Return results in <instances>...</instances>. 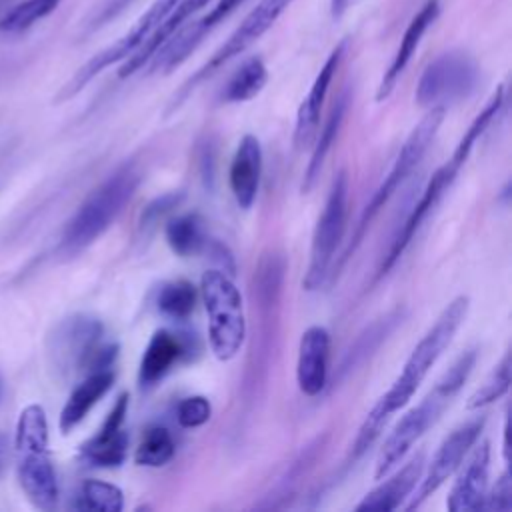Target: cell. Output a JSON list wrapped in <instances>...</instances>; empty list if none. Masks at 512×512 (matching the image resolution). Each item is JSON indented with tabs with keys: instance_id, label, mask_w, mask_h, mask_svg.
<instances>
[{
	"instance_id": "9",
	"label": "cell",
	"mask_w": 512,
	"mask_h": 512,
	"mask_svg": "<svg viewBox=\"0 0 512 512\" xmlns=\"http://www.w3.org/2000/svg\"><path fill=\"white\" fill-rule=\"evenodd\" d=\"M480 82L476 60L462 50L438 54L420 74L416 102L422 108H448L474 94Z\"/></svg>"
},
{
	"instance_id": "18",
	"label": "cell",
	"mask_w": 512,
	"mask_h": 512,
	"mask_svg": "<svg viewBox=\"0 0 512 512\" xmlns=\"http://www.w3.org/2000/svg\"><path fill=\"white\" fill-rule=\"evenodd\" d=\"M330 334L324 326H310L298 342L296 382L304 396H318L328 384Z\"/></svg>"
},
{
	"instance_id": "3",
	"label": "cell",
	"mask_w": 512,
	"mask_h": 512,
	"mask_svg": "<svg viewBox=\"0 0 512 512\" xmlns=\"http://www.w3.org/2000/svg\"><path fill=\"white\" fill-rule=\"evenodd\" d=\"M140 180V172L134 164H122L106 176L66 222L58 250L64 254H76L94 244L122 214L138 190Z\"/></svg>"
},
{
	"instance_id": "23",
	"label": "cell",
	"mask_w": 512,
	"mask_h": 512,
	"mask_svg": "<svg viewBox=\"0 0 512 512\" xmlns=\"http://www.w3.org/2000/svg\"><path fill=\"white\" fill-rule=\"evenodd\" d=\"M186 352L184 340L170 332V330H156L142 354L140 368H138V382L142 388H150L160 382L172 366L182 358Z\"/></svg>"
},
{
	"instance_id": "37",
	"label": "cell",
	"mask_w": 512,
	"mask_h": 512,
	"mask_svg": "<svg viewBox=\"0 0 512 512\" xmlns=\"http://www.w3.org/2000/svg\"><path fill=\"white\" fill-rule=\"evenodd\" d=\"M134 2L136 0H104L102 6L92 14V18L88 22V30H98V28L106 26L110 20L118 18Z\"/></svg>"
},
{
	"instance_id": "15",
	"label": "cell",
	"mask_w": 512,
	"mask_h": 512,
	"mask_svg": "<svg viewBox=\"0 0 512 512\" xmlns=\"http://www.w3.org/2000/svg\"><path fill=\"white\" fill-rule=\"evenodd\" d=\"M126 414H128V394L122 392L114 400L98 432L80 446V458L88 466L116 468L124 464L128 454V432L124 428Z\"/></svg>"
},
{
	"instance_id": "13",
	"label": "cell",
	"mask_w": 512,
	"mask_h": 512,
	"mask_svg": "<svg viewBox=\"0 0 512 512\" xmlns=\"http://www.w3.org/2000/svg\"><path fill=\"white\" fill-rule=\"evenodd\" d=\"M466 164V158L458 156L456 152H452L450 160L444 162L428 180L420 200L412 206L410 214L406 216V220L400 224L396 236L390 242V248L386 250L380 268H378V278H382L384 274H388L394 264L400 260V256L406 252V248L410 246L414 234L418 232V228L422 226V222L428 218V214L434 210V206L440 202V198L448 192V188L452 186V182L456 180L460 168Z\"/></svg>"
},
{
	"instance_id": "11",
	"label": "cell",
	"mask_w": 512,
	"mask_h": 512,
	"mask_svg": "<svg viewBox=\"0 0 512 512\" xmlns=\"http://www.w3.org/2000/svg\"><path fill=\"white\" fill-rule=\"evenodd\" d=\"M294 0H260L256 8L250 10V14L240 22V26L228 36V40L182 84L178 96L174 98L172 108H178L182 100L190 96V92L208 80L212 74H216L224 64L240 56L244 50H248L256 40H260L272 26L274 22L284 14V10L292 4Z\"/></svg>"
},
{
	"instance_id": "34",
	"label": "cell",
	"mask_w": 512,
	"mask_h": 512,
	"mask_svg": "<svg viewBox=\"0 0 512 512\" xmlns=\"http://www.w3.org/2000/svg\"><path fill=\"white\" fill-rule=\"evenodd\" d=\"M512 508V480L508 468L502 470V474L496 478L490 492H486L482 510H498L508 512Z\"/></svg>"
},
{
	"instance_id": "33",
	"label": "cell",
	"mask_w": 512,
	"mask_h": 512,
	"mask_svg": "<svg viewBox=\"0 0 512 512\" xmlns=\"http://www.w3.org/2000/svg\"><path fill=\"white\" fill-rule=\"evenodd\" d=\"M212 406L206 396H188L176 408V420L182 428H198L210 420Z\"/></svg>"
},
{
	"instance_id": "17",
	"label": "cell",
	"mask_w": 512,
	"mask_h": 512,
	"mask_svg": "<svg viewBox=\"0 0 512 512\" xmlns=\"http://www.w3.org/2000/svg\"><path fill=\"white\" fill-rule=\"evenodd\" d=\"M348 48V40L344 38L342 42H338V46L330 52V56L326 58V62L322 64L320 72L316 74L308 94L304 96L298 114H296V126H294V144L296 148H308L316 134H318V126H320V112L328 94V88L338 72V66L346 54Z\"/></svg>"
},
{
	"instance_id": "16",
	"label": "cell",
	"mask_w": 512,
	"mask_h": 512,
	"mask_svg": "<svg viewBox=\"0 0 512 512\" xmlns=\"http://www.w3.org/2000/svg\"><path fill=\"white\" fill-rule=\"evenodd\" d=\"M458 466V476L446 498V508L452 512H474L482 510L488 492V472H490V444L484 440L472 446Z\"/></svg>"
},
{
	"instance_id": "32",
	"label": "cell",
	"mask_w": 512,
	"mask_h": 512,
	"mask_svg": "<svg viewBox=\"0 0 512 512\" xmlns=\"http://www.w3.org/2000/svg\"><path fill=\"white\" fill-rule=\"evenodd\" d=\"M510 388V354L506 352L502 360L494 366L490 376L484 380V384L468 398L466 408L468 410H478L484 408L496 400H500Z\"/></svg>"
},
{
	"instance_id": "8",
	"label": "cell",
	"mask_w": 512,
	"mask_h": 512,
	"mask_svg": "<svg viewBox=\"0 0 512 512\" xmlns=\"http://www.w3.org/2000/svg\"><path fill=\"white\" fill-rule=\"evenodd\" d=\"M348 174L346 170H338L332 178L324 208L316 220L312 244H310V260L306 274L302 278V288L308 292L318 290L326 278L330 276L336 250L344 238L346 218H348Z\"/></svg>"
},
{
	"instance_id": "39",
	"label": "cell",
	"mask_w": 512,
	"mask_h": 512,
	"mask_svg": "<svg viewBox=\"0 0 512 512\" xmlns=\"http://www.w3.org/2000/svg\"><path fill=\"white\" fill-rule=\"evenodd\" d=\"M6 458H8V438L0 432V476L4 474L6 468Z\"/></svg>"
},
{
	"instance_id": "1",
	"label": "cell",
	"mask_w": 512,
	"mask_h": 512,
	"mask_svg": "<svg viewBox=\"0 0 512 512\" xmlns=\"http://www.w3.org/2000/svg\"><path fill=\"white\" fill-rule=\"evenodd\" d=\"M468 306H470L468 296L460 294V296L452 298L442 308V312L438 314L434 324L426 330V334L412 348L410 356L406 358V362L402 366V372L394 378L392 386L378 398V402L370 408L364 422L360 424L358 434L352 444L354 458L362 456L376 442V438L380 436V432L386 426V422L390 420V416L394 412H398L400 408H404L412 400L418 386L424 382V378L428 376L432 366L438 362V358L446 352V348L450 346L458 328L466 320Z\"/></svg>"
},
{
	"instance_id": "27",
	"label": "cell",
	"mask_w": 512,
	"mask_h": 512,
	"mask_svg": "<svg viewBox=\"0 0 512 512\" xmlns=\"http://www.w3.org/2000/svg\"><path fill=\"white\" fill-rule=\"evenodd\" d=\"M164 236L172 252L182 258L198 254L206 244L204 222L198 214H180L170 218L164 228Z\"/></svg>"
},
{
	"instance_id": "20",
	"label": "cell",
	"mask_w": 512,
	"mask_h": 512,
	"mask_svg": "<svg viewBox=\"0 0 512 512\" xmlns=\"http://www.w3.org/2000/svg\"><path fill=\"white\" fill-rule=\"evenodd\" d=\"M440 14V4L438 0H428L414 16L412 20L408 22L404 34H402V40H400V46L390 62V66L386 68L380 84H378V90H376V102H384L396 88L402 72L406 70V66L410 64L416 48L420 46L426 30L436 22Z\"/></svg>"
},
{
	"instance_id": "14",
	"label": "cell",
	"mask_w": 512,
	"mask_h": 512,
	"mask_svg": "<svg viewBox=\"0 0 512 512\" xmlns=\"http://www.w3.org/2000/svg\"><path fill=\"white\" fill-rule=\"evenodd\" d=\"M246 0H218L208 14H204L202 18H198L196 22H190L188 26H180L160 48L158 52L152 56V64L150 70L152 72H172L174 68H178L204 40V36L208 32H212L222 20H226L236 8H240Z\"/></svg>"
},
{
	"instance_id": "26",
	"label": "cell",
	"mask_w": 512,
	"mask_h": 512,
	"mask_svg": "<svg viewBox=\"0 0 512 512\" xmlns=\"http://www.w3.org/2000/svg\"><path fill=\"white\" fill-rule=\"evenodd\" d=\"M266 80H268V70H266V64L262 62V58L250 56L228 78V82L220 94V100L226 104L248 102L262 92V88L266 86Z\"/></svg>"
},
{
	"instance_id": "12",
	"label": "cell",
	"mask_w": 512,
	"mask_h": 512,
	"mask_svg": "<svg viewBox=\"0 0 512 512\" xmlns=\"http://www.w3.org/2000/svg\"><path fill=\"white\" fill-rule=\"evenodd\" d=\"M484 418H470L458 428H454L438 446L426 474H422L418 486L414 488L410 502L406 504V510H414L422 506L426 498H430L462 464L466 454L472 450V446L478 442L482 428H484Z\"/></svg>"
},
{
	"instance_id": "28",
	"label": "cell",
	"mask_w": 512,
	"mask_h": 512,
	"mask_svg": "<svg viewBox=\"0 0 512 512\" xmlns=\"http://www.w3.org/2000/svg\"><path fill=\"white\" fill-rule=\"evenodd\" d=\"M62 0H20L0 16V34H18L50 16Z\"/></svg>"
},
{
	"instance_id": "40",
	"label": "cell",
	"mask_w": 512,
	"mask_h": 512,
	"mask_svg": "<svg viewBox=\"0 0 512 512\" xmlns=\"http://www.w3.org/2000/svg\"><path fill=\"white\" fill-rule=\"evenodd\" d=\"M2 398H4V380L0 376V404H2Z\"/></svg>"
},
{
	"instance_id": "22",
	"label": "cell",
	"mask_w": 512,
	"mask_h": 512,
	"mask_svg": "<svg viewBox=\"0 0 512 512\" xmlns=\"http://www.w3.org/2000/svg\"><path fill=\"white\" fill-rule=\"evenodd\" d=\"M114 370L112 368H98L88 372L80 384L74 386V390L70 392L62 412H60V432L68 434L72 428H76L86 416L88 412L102 400V396L112 388L114 384Z\"/></svg>"
},
{
	"instance_id": "36",
	"label": "cell",
	"mask_w": 512,
	"mask_h": 512,
	"mask_svg": "<svg viewBox=\"0 0 512 512\" xmlns=\"http://www.w3.org/2000/svg\"><path fill=\"white\" fill-rule=\"evenodd\" d=\"M180 200H182V194H180V192H170V194H164V196L152 200V202L144 208V212H142V216H140V228L146 230V228L154 226L166 212H170L172 208H176Z\"/></svg>"
},
{
	"instance_id": "38",
	"label": "cell",
	"mask_w": 512,
	"mask_h": 512,
	"mask_svg": "<svg viewBox=\"0 0 512 512\" xmlns=\"http://www.w3.org/2000/svg\"><path fill=\"white\" fill-rule=\"evenodd\" d=\"M350 2H354V0H330L332 18H340L346 12V8L350 6Z\"/></svg>"
},
{
	"instance_id": "35",
	"label": "cell",
	"mask_w": 512,
	"mask_h": 512,
	"mask_svg": "<svg viewBox=\"0 0 512 512\" xmlns=\"http://www.w3.org/2000/svg\"><path fill=\"white\" fill-rule=\"evenodd\" d=\"M390 328H392V326H390V322H388V318H386L384 322H376L366 334H362V336L358 338V342H356V348L346 354V360H344V364H342V370H350V368L358 362V358H360L364 352L376 348L378 342H380V338L386 336V334L390 332Z\"/></svg>"
},
{
	"instance_id": "21",
	"label": "cell",
	"mask_w": 512,
	"mask_h": 512,
	"mask_svg": "<svg viewBox=\"0 0 512 512\" xmlns=\"http://www.w3.org/2000/svg\"><path fill=\"white\" fill-rule=\"evenodd\" d=\"M262 176V146L254 134H244L230 162L228 182L236 204L250 210L256 202Z\"/></svg>"
},
{
	"instance_id": "4",
	"label": "cell",
	"mask_w": 512,
	"mask_h": 512,
	"mask_svg": "<svg viewBox=\"0 0 512 512\" xmlns=\"http://www.w3.org/2000/svg\"><path fill=\"white\" fill-rule=\"evenodd\" d=\"M446 116V108H428V112L420 118V122L412 128V132L408 134V138L404 140L398 156L394 158V164L390 166L388 174L384 176V180L380 182V186L374 190V194L370 196V200L366 202L360 220L352 232L350 242L346 244L342 256L336 260V264H332L330 276L336 278L342 268L346 266V262L354 256V252L360 248L368 228L372 226V222L376 220V216L380 214V210L388 204V200L396 194V190L402 186V182L410 176V172L418 166V162L422 160V156L426 154V150L430 148V144L434 142L442 120Z\"/></svg>"
},
{
	"instance_id": "30",
	"label": "cell",
	"mask_w": 512,
	"mask_h": 512,
	"mask_svg": "<svg viewBox=\"0 0 512 512\" xmlns=\"http://www.w3.org/2000/svg\"><path fill=\"white\" fill-rule=\"evenodd\" d=\"M72 506L76 510L120 512L124 508V494L116 484L90 478L80 484Z\"/></svg>"
},
{
	"instance_id": "10",
	"label": "cell",
	"mask_w": 512,
	"mask_h": 512,
	"mask_svg": "<svg viewBox=\"0 0 512 512\" xmlns=\"http://www.w3.org/2000/svg\"><path fill=\"white\" fill-rule=\"evenodd\" d=\"M178 4V0H154V4L136 20V24L120 36L110 46L96 52L88 62H84L74 76L60 88L56 94V102H66L74 98L78 92H82L100 72L110 68L112 64L124 62L128 56H132L158 28V24L172 12V8Z\"/></svg>"
},
{
	"instance_id": "25",
	"label": "cell",
	"mask_w": 512,
	"mask_h": 512,
	"mask_svg": "<svg viewBox=\"0 0 512 512\" xmlns=\"http://www.w3.org/2000/svg\"><path fill=\"white\" fill-rule=\"evenodd\" d=\"M348 104H350V92L348 90H342L340 96L336 98L320 134H316V142L312 146V154H310V160H308V166L304 170V178H302V194H308L316 182H318V176L322 172V166L332 150V144L336 142V136L344 124V118H346V112H348Z\"/></svg>"
},
{
	"instance_id": "7",
	"label": "cell",
	"mask_w": 512,
	"mask_h": 512,
	"mask_svg": "<svg viewBox=\"0 0 512 512\" xmlns=\"http://www.w3.org/2000/svg\"><path fill=\"white\" fill-rule=\"evenodd\" d=\"M200 294L208 314L210 348L218 360H232L246 338L240 290L222 270H206L200 278Z\"/></svg>"
},
{
	"instance_id": "24",
	"label": "cell",
	"mask_w": 512,
	"mask_h": 512,
	"mask_svg": "<svg viewBox=\"0 0 512 512\" xmlns=\"http://www.w3.org/2000/svg\"><path fill=\"white\" fill-rule=\"evenodd\" d=\"M210 0H178V4L172 8V12L158 24V28L152 32V36L132 54L124 60V64L118 70L120 78H128L136 74L140 68H144L152 56L158 52V48L200 8H204Z\"/></svg>"
},
{
	"instance_id": "29",
	"label": "cell",
	"mask_w": 512,
	"mask_h": 512,
	"mask_svg": "<svg viewBox=\"0 0 512 512\" xmlns=\"http://www.w3.org/2000/svg\"><path fill=\"white\" fill-rule=\"evenodd\" d=\"M176 452L174 438L166 426L154 424L148 426L142 434V440L134 452V462L138 466H148V468H158L164 466L172 460Z\"/></svg>"
},
{
	"instance_id": "2",
	"label": "cell",
	"mask_w": 512,
	"mask_h": 512,
	"mask_svg": "<svg viewBox=\"0 0 512 512\" xmlns=\"http://www.w3.org/2000/svg\"><path fill=\"white\" fill-rule=\"evenodd\" d=\"M476 358H478L476 348L464 350L452 362V366L436 380L430 392L396 422V426L384 440L382 450L376 458V468H374L376 480H382V476H386L392 468H396L402 462V458L410 452V448L428 432V428L438 422L442 412L452 404V400L458 396L468 376L472 374Z\"/></svg>"
},
{
	"instance_id": "6",
	"label": "cell",
	"mask_w": 512,
	"mask_h": 512,
	"mask_svg": "<svg viewBox=\"0 0 512 512\" xmlns=\"http://www.w3.org/2000/svg\"><path fill=\"white\" fill-rule=\"evenodd\" d=\"M104 326L96 316L74 314L64 318L48 340L52 364L62 374L92 372L112 368L116 360V344H102Z\"/></svg>"
},
{
	"instance_id": "31",
	"label": "cell",
	"mask_w": 512,
	"mask_h": 512,
	"mask_svg": "<svg viewBox=\"0 0 512 512\" xmlns=\"http://www.w3.org/2000/svg\"><path fill=\"white\" fill-rule=\"evenodd\" d=\"M196 304V288L188 280H172L160 286L156 308L172 320H186Z\"/></svg>"
},
{
	"instance_id": "19",
	"label": "cell",
	"mask_w": 512,
	"mask_h": 512,
	"mask_svg": "<svg viewBox=\"0 0 512 512\" xmlns=\"http://www.w3.org/2000/svg\"><path fill=\"white\" fill-rule=\"evenodd\" d=\"M424 454L418 452L412 456L402 468L390 470L376 488H372L358 504V512H390L404 506V502L412 496L424 474Z\"/></svg>"
},
{
	"instance_id": "5",
	"label": "cell",
	"mask_w": 512,
	"mask_h": 512,
	"mask_svg": "<svg viewBox=\"0 0 512 512\" xmlns=\"http://www.w3.org/2000/svg\"><path fill=\"white\" fill-rule=\"evenodd\" d=\"M16 476L28 502L38 510L58 504V478L48 454V420L40 404L26 406L16 422Z\"/></svg>"
}]
</instances>
